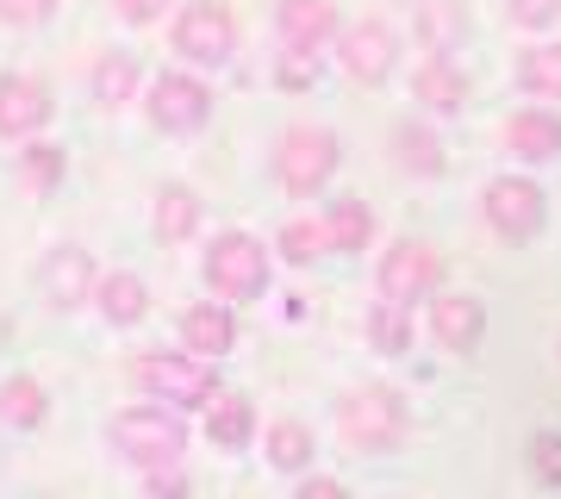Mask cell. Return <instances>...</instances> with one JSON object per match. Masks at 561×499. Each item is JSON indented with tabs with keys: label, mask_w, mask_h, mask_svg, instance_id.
I'll list each match as a JSON object with an SVG mask.
<instances>
[{
	"label": "cell",
	"mask_w": 561,
	"mask_h": 499,
	"mask_svg": "<svg viewBox=\"0 0 561 499\" xmlns=\"http://www.w3.org/2000/svg\"><path fill=\"white\" fill-rule=\"evenodd\" d=\"M530 475H537L542 487H561V438L556 431L530 438Z\"/></svg>",
	"instance_id": "30"
},
{
	"label": "cell",
	"mask_w": 561,
	"mask_h": 499,
	"mask_svg": "<svg viewBox=\"0 0 561 499\" xmlns=\"http://www.w3.org/2000/svg\"><path fill=\"white\" fill-rule=\"evenodd\" d=\"M437 250L419 238H400L393 250L381 257V299H393V306H412V299H424L431 287H437Z\"/></svg>",
	"instance_id": "8"
},
{
	"label": "cell",
	"mask_w": 561,
	"mask_h": 499,
	"mask_svg": "<svg viewBox=\"0 0 561 499\" xmlns=\"http://www.w3.org/2000/svg\"><path fill=\"white\" fill-rule=\"evenodd\" d=\"M38 287H44V299H50L57 313L81 306V299L94 294V262H88V250H76V243L50 250V257L38 262Z\"/></svg>",
	"instance_id": "11"
},
{
	"label": "cell",
	"mask_w": 561,
	"mask_h": 499,
	"mask_svg": "<svg viewBox=\"0 0 561 499\" xmlns=\"http://www.w3.org/2000/svg\"><path fill=\"white\" fill-rule=\"evenodd\" d=\"M431 331H437L443 350H456V356H468V350H481L486 338V313L474 294H443L431 299Z\"/></svg>",
	"instance_id": "12"
},
{
	"label": "cell",
	"mask_w": 561,
	"mask_h": 499,
	"mask_svg": "<svg viewBox=\"0 0 561 499\" xmlns=\"http://www.w3.org/2000/svg\"><path fill=\"white\" fill-rule=\"evenodd\" d=\"M50 120V94L32 76H0V138H32Z\"/></svg>",
	"instance_id": "13"
},
{
	"label": "cell",
	"mask_w": 561,
	"mask_h": 499,
	"mask_svg": "<svg viewBox=\"0 0 561 499\" xmlns=\"http://www.w3.org/2000/svg\"><path fill=\"white\" fill-rule=\"evenodd\" d=\"M250 424H256V412H250V399H243V394H213L206 438L219 443V450H238V443L250 438Z\"/></svg>",
	"instance_id": "19"
},
{
	"label": "cell",
	"mask_w": 561,
	"mask_h": 499,
	"mask_svg": "<svg viewBox=\"0 0 561 499\" xmlns=\"http://www.w3.org/2000/svg\"><path fill=\"white\" fill-rule=\"evenodd\" d=\"M131 81H138V63L131 57H106L101 69H94V94H101V106H119V100L131 94Z\"/></svg>",
	"instance_id": "27"
},
{
	"label": "cell",
	"mask_w": 561,
	"mask_h": 499,
	"mask_svg": "<svg viewBox=\"0 0 561 499\" xmlns=\"http://www.w3.org/2000/svg\"><path fill=\"white\" fill-rule=\"evenodd\" d=\"M518 76H524V88H530V94L561 100V44H537V50H524Z\"/></svg>",
	"instance_id": "22"
},
{
	"label": "cell",
	"mask_w": 561,
	"mask_h": 499,
	"mask_svg": "<svg viewBox=\"0 0 561 499\" xmlns=\"http://www.w3.org/2000/svg\"><path fill=\"white\" fill-rule=\"evenodd\" d=\"M206 281H213L219 299H256L262 287H268V257H262V243L243 238V231H225V238L206 250Z\"/></svg>",
	"instance_id": "4"
},
{
	"label": "cell",
	"mask_w": 561,
	"mask_h": 499,
	"mask_svg": "<svg viewBox=\"0 0 561 499\" xmlns=\"http://www.w3.org/2000/svg\"><path fill=\"white\" fill-rule=\"evenodd\" d=\"M419 25H424V38H431V50L443 57V50H449V44L461 38V25H468V20H461V7H456V0H424Z\"/></svg>",
	"instance_id": "25"
},
{
	"label": "cell",
	"mask_w": 561,
	"mask_h": 499,
	"mask_svg": "<svg viewBox=\"0 0 561 499\" xmlns=\"http://www.w3.org/2000/svg\"><path fill=\"white\" fill-rule=\"evenodd\" d=\"M206 113H213V94L194 76H162L150 88V120L162 132H194V125H206Z\"/></svg>",
	"instance_id": "10"
},
{
	"label": "cell",
	"mask_w": 561,
	"mask_h": 499,
	"mask_svg": "<svg viewBox=\"0 0 561 499\" xmlns=\"http://www.w3.org/2000/svg\"><path fill=\"white\" fill-rule=\"evenodd\" d=\"M231 38H238V25L225 13V0H187L175 20V50L194 63H225L231 57Z\"/></svg>",
	"instance_id": "6"
},
{
	"label": "cell",
	"mask_w": 561,
	"mask_h": 499,
	"mask_svg": "<svg viewBox=\"0 0 561 499\" xmlns=\"http://www.w3.org/2000/svg\"><path fill=\"white\" fill-rule=\"evenodd\" d=\"M268 462H275V468H306V462H312V431L294 424V419H280L275 431H268Z\"/></svg>",
	"instance_id": "24"
},
{
	"label": "cell",
	"mask_w": 561,
	"mask_h": 499,
	"mask_svg": "<svg viewBox=\"0 0 561 499\" xmlns=\"http://www.w3.org/2000/svg\"><path fill=\"white\" fill-rule=\"evenodd\" d=\"M331 243V231L324 225H306V219H294L287 231H280V250H287V262H312Z\"/></svg>",
	"instance_id": "28"
},
{
	"label": "cell",
	"mask_w": 561,
	"mask_h": 499,
	"mask_svg": "<svg viewBox=\"0 0 561 499\" xmlns=\"http://www.w3.org/2000/svg\"><path fill=\"white\" fill-rule=\"evenodd\" d=\"M0 419L7 424H38L44 419V387L38 381H25V375L7 381V387H0Z\"/></svg>",
	"instance_id": "23"
},
{
	"label": "cell",
	"mask_w": 561,
	"mask_h": 499,
	"mask_svg": "<svg viewBox=\"0 0 561 499\" xmlns=\"http://www.w3.org/2000/svg\"><path fill=\"white\" fill-rule=\"evenodd\" d=\"M201 225V200H194V188H162L157 194V238H187Z\"/></svg>",
	"instance_id": "20"
},
{
	"label": "cell",
	"mask_w": 561,
	"mask_h": 499,
	"mask_svg": "<svg viewBox=\"0 0 561 499\" xmlns=\"http://www.w3.org/2000/svg\"><path fill=\"white\" fill-rule=\"evenodd\" d=\"M131 381L169 406H213L219 394V375L201 356H131Z\"/></svg>",
	"instance_id": "3"
},
{
	"label": "cell",
	"mask_w": 561,
	"mask_h": 499,
	"mask_svg": "<svg viewBox=\"0 0 561 499\" xmlns=\"http://www.w3.org/2000/svg\"><path fill=\"white\" fill-rule=\"evenodd\" d=\"M275 169H280V181H287V194H312V188H324L331 169H337V138H331L324 125H294L275 150Z\"/></svg>",
	"instance_id": "5"
},
{
	"label": "cell",
	"mask_w": 561,
	"mask_h": 499,
	"mask_svg": "<svg viewBox=\"0 0 561 499\" xmlns=\"http://www.w3.org/2000/svg\"><path fill=\"white\" fill-rule=\"evenodd\" d=\"M393 150H400V162H405V169H419V175H437V169H443L437 138L419 132V125H400V132H393Z\"/></svg>",
	"instance_id": "26"
},
{
	"label": "cell",
	"mask_w": 561,
	"mask_h": 499,
	"mask_svg": "<svg viewBox=\"0 0 561 499\" xmlns=\"http://www.w3.org/2000/svg\"><path fill=\"white\" fill-rule=\"evenodd\" d=\"M412 88H419V100L431 106V113H461V100H468V76H461L449 57H431Z\"/></svg>",
	"instance_id": "17"
},
{
	"label": "cell",
	"mask_w": 561,
	"mask_h": 499,
	"mask_svg": "<svg viewBox=\"0 0 561 499\" xmlns=\"http://www.w3.org/2000/svg\"><path fill=\"white\" fill-rule=\"evenodd\" d=\"M393 63H400V44H393V32H387L381 20H362L343 32V76L350 81H387L393 76Z\"/></svg>",
	"instance_id": "9"
},
{
	"label": "cell",
	"mask_w": 561,
	"mask_h": 499,
	"mask_svg": "<svg viewBox=\"0 0 561 499\" xmlns=\"http://www.w3.org/2000/svg\"><path fill=\"white\" fill-rule=\"evenodd\" d=\"M94 299H101V313L113 325H138L144 313H150V287H144L138 275H125V269H119V275L94 281Z\"/></svg>",
	"instance_id": "18"
},
{
	"label": "cell",
	"mask_w": 561,
	"mask_h": 499,
	"mask_svg": "<svg viewBox=\"0 0 561 499\" xmlns=\"http://www.w3.org/2000/svg\"><path fill=\"white\" fill-rule=\"evenodd\" d=\"M113 443H119L138 468H175L187 431H181V419L162 412V406H131V412L113 419Z\"/></svg>",
	"instance_id": "2"
},
{
	"label": "cell",
	"mask_w": 561,
	"mask_h": 499,
	"mask_svg": "<svg viewBox=\"0 0 561 499\" xmlns=\"http://www.w3.org/2000/svg\"><path fill=\"white\" fill-rule=\"evenodd\" d=\"M50 13V0H0V20L7 25H38Z\"/></svg>",
	"instance_id": "32"
},
{
	"label": "cell",
	"mask_w": 561,
	"mask_h": 499,
	"mask_svg": "<svg viewBox=\"0 0 561 499\" xmlns=\"http://www.w3.org/2000/svg\"><path fill=\"white\" fill-rule=\"evenodd\" d=\"M275 25L294 50H319V44L337 32V0H280Z\"/></svg>",
	"instance_id": "14"
},
{
	"label": "cell",
	"mask_w": 561,
	"mask_h": 499,
	"mask_svg": "<svg viewBox=\"0 0 561 499\" xmlns=\"http://www.w3.org/2000/svg\"><path fill=\"white\" fill-rule=\"evenodd\" d=\"M343 480H306V499H337Z\"/></svg>",
	"instance_id": "36"
},
{
	"label": "cell",
	"mask_w": 561,
	"mask_h": 499,
	"mask_svg": "<svg viewBox=\"0 0 561 499\" xmlns=\"http://www.w3.org/2000/svg\"><path fill=\"white\" fill-rule=\"evenodd\" d=\"M324 231H331V243H337V250H362V243H368V231H375V213H368L362 200H331V219H324Z\"/></svg>",
	"instance_id": "21"
},
{
	"label": "cell",
	"mask_w": 561,
	"mask_h": 499,
	"mask_svg": "<svg viewBox=\"0 0 561 499\" xmlns=\"http://www.w3.org/2000/svg\"><path fill=\"white\" fill-rule=\"evenodd\" d=\"M368 331H375V343H381V350H405V343H412V325H405V306H393V299H381V313L368 319Z\"/></svg>",
	"instance_id": "29"
},
{
	"label": "cell",
	"mask_w": 561,
	"mask_h": 499,
	"mask_svg": "<svg viewBox=\"0 0 561 499\" xmlns=\"http://www.w3.org/2000/svg\"><path fill=\"white\" fill-rule=\"evenodd\" d=\"M162 7H169V0H119V13H125V20H157V13H162Z\"/></svg>",
	"instance_id": "34"
},
{
	"label": "cell",
	"mask_w": 561,
	"mask_h": 499,
	"mask_svg": "<svg viewBox=\"0 0 561 499\" xmlns=\"http://www.w3.org/2000/svg\"><path fill=\"white\" fill-rule=\"evenodd\" d=\"M231 338H238V325H231V313H225V306H194V313L181 319V343H187L194 356L219 362L225 350H231Z\"/></svg>",
	"instance_id": "15"
},
{
	"label": "cell",
	"mask_w": 561,
	"mask_h": 499,
	"mask_svg": "<svg viewBox=\"0 0 561 499\" xmlns=\"http://www.w3.org/2000/svg\"><path fill=\"white\" fill-rule=\"evenodd\" d=\"M486 219H493V231L512 243H530L542 231V219H549V206H542V188L537 181H512L500 175L493 188H486Z\"/></svg>",
	"instance_id": "7"
},
{
	"label": "cell",
	"mask_w": 561,
	"mask_h": 499,
	"mask_svg": "<svg viewBox=\"0 0 561 499\" xmlns=\"http://www.w3.org/2000/svg\"><path fill=\"white\" fill-rule=\"evenodd\" d=\"M505 144H512V157H524V162H549L561 150V120L556 113H518V120L505 125Z\"/></svg>",
	"instance_id": "16"
},
{
	"label": "cell",
	"mask_w": 561,
	"mask_h": 499,
	"mask_svg": "<svg viewBox=\"0 0 561 499\" xmlns=\"http://www.w3.org/2000/svg\"><path fill=\"white\" fill-rule=\"evenodd\" d=\"M505 13H512V25H549L561 20V0H505Z\"/></svg>",
	"instance_id": "31"
},
{
	"label": "cell",
	"mask_w": 561,
	"mask_h": 499,
	"mask_svg": "<svg viewBox=\"0 0 561 499\" xmlns=\"http://www.w3.org/2000/svg\"><path fill=\"white\" fill-rule=\"evenodd\" d=\"M57 169H62V157H57V150H44V144H38V150H32V175H38V181H50V175H57Z\"/></svg>",
	"instance_id": "35"
},
{
	"label": "cell",
	"mask_w": 561,
	"mask_h": 499,
	"mask_svg": "<svg viewBox=\"0 0 561 499\" xmlns=\"http://www.w3.org/2000/svg\"><path fill=\"white\" fill-rule=\"evenodd\" d=\"M312 57V50H294V44H287V63H280V81H287V88H306V81L319 76V63H306Z\"/></svg>",
	"instance_id": "33"
},
{
	"label": "cell",
	"mask_w": 561,
	"mask_h": 499,
	"mask_svg": "<svg viewBox=\"0 0 561 499\" xmlns=\"http://www.w3.org/2000/svg\"><path fill=\"white\" fill-rule=\"evenodd\" d=\"M337 431L350 450H368V456H381V450H393L405 431V406L387 387H356V394L337 399Z\"/></svg>",
	"instance_id": "1"
}]
</instances>
